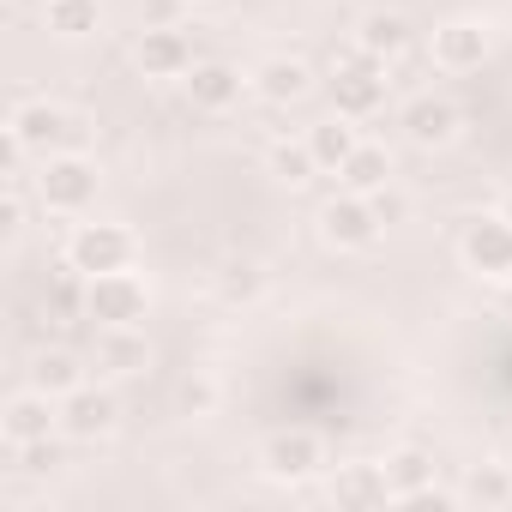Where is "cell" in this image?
Instances as JSON below:
<instances>
[{
    "instance_id": "1",
    "label": "cell",
    "mask_w": 512,
    "mask_h": 512,
    "mask_svg": "<svg viewBox=\"0 0 512 512\" xmlns=\"http://www.w3.org/2000/svg\"><path fill=\"white\" fill-rule=\"evenodd\" d=\"M7 133H13L31 157H55V151H85L91 121H85V115H73V109H61V103H49V97H31V103H19V109H13Z\"/></svg>"
},
{
    "instance_id": "2",
    "label": "cell",
    "mask_w": 512,
    "mask_h": 512,
    "mask_svg": "<svg viewBox=\"0 0 512 512\" xmlns=\"http://www.w3.org/2000/svg\"><path fill=\"white\" fill-rule=\"evenodd\" d=\"M97 181L103 175H97V163L85 151H55L37 169V205L55 211V217H85L91 199H97Z\"/></svg>"
},
{
    "instance_id": "3",
    "label": "cell",
    "mask_w": 512,
    "mask_h": 512,
    "mask_svg": "<svg viewBox=\"0 0 512 512\" xmlns=\"http://www.w3.org/2000/svg\"><path fill=\"white\" fill-rule=\"evenodd\" d=\"M458 260H464L476 278H488V284H512V217H506V211L470 217L464 235H458Z\"/></svg>"
},
{
    "instance_id": "4",
    "label": "cell",
    "mask_w": 512,
    "mask_h": 512,
    "mask_svg": "<svg viewBox=\"0 0 512 512\" xmlns=\"http://www.w3.org/2000/svg\"><path fill=\"white\" fill-rule=\"evenodd\" d=\"M151 314V284L127 266V272H97L85 290V320L97 326H139Z\"/></svg>"
},
{
    "instance_id": "5",
    "label": "cell",
    "mask_w": 512,
    "mask_h": 512,
    "mask_svg": "<svg viewBox=\"0 0 512 512\" xmlns=\"http://www.w3.org/2000/svg\"><path fill=\"white\" fill-rule=\"evenodd\" d=\"M133 253H139V241H133L127 223H73V235H67V266H79L85 278L127 272Z\"/></svg>"
},
{
    "instance_id": "6",
    "label": "cell",
    "mask_w": 512,
    "mask_h": 512,
    "mask_svg": "<svg viewBox=\"0 0 512 512\" xmlns=\"http://www.w3.org/2000/svg\"><path fill=\"white\" fill-rule=\"evenodd\" d=\"M386 61H374V55H344L338 67H332V109L338 115H350V121H362V115H374V109H386Z\"/></svg>"
},
{
    "instance_id": "7",
    "label": "cell",
    "mask_w": 512,
    "mask_h": 512,
    "mask_svg": "<svg viewBox=\"0 0 512 512\" xmlns=\"http://www.w3.org/2000/svg\"><path fill=\"white\" fill-rule=\"evenodd\" d=\"M380 235H386V223L374 217V199H362V193H332V199L320 205V241H326V247H338V253H368Z\"/></svg>"
},
{
    "instance_id": "8",
    "label": "cell",
    "mask_w": 512,
    "mask_h": 512,
    "mask_svg": "<svg viewBox=\"0 0 512 512\" xmlns=\"http://www.w3.org/2000/svg\"><path fill=\"white\" fill-rule=\"evenodd\" d=\"M260 470H266L272 482H284V488L314 482V476L326 470V440H320L314 428H278V434L260 446Z\"/></svg>"
},
{
    "instance_id": "9",
    "label": "cell",
    "mask_w": 512,
    "mask_h": 512,
    "mask_svg": "<svg viewBox=\"0 0 512 512\" xmlns=\"http://www.w3.org/2000/svg\"><path fill=\"white\" fill-rule=\"evenodd\" d=\"M49 434H61V398H49V392H37V386L13 392L7 410H0V440H7L13 452H25V446H37V440H49Z\"/></svg>"
},
{
    "instance_id": "10",
    "label": "cell",
    "mask_w": 512,
    "mask_h": 512,
    "mask_svg": "<svg viewBox=\"0 0 512 512\" xmlns=\"http://www.w3.org/2000/svg\"><path fill=\"white\" fill-rule=\"evenodd\" d=\"M398 127H404V139H410L416 151H440V145H452V139H458L464 115H458V103H452V97L422 91V97H410V103H404Z\"/></svg>"
},
{
    "instance_id": "11",
    "label": "cell",
    "mask_w": 512,
    "mask_h": 512,
    "mask_svg": "<svg viewBox=\"0 0 512 512\" xmlns=\"http://www.w3.org/2000/svg\"><path fill=\"white\" fill-rule=\"evenodd\" d=\"M115 422H121V404H115L109 386H91V380H85L79 392L61 398V434H67V440H109Z\"/></svg>"
},
{
    "instance_id": "12",
    "label": "cell",
    "mask_w": 512,
    "mask_h": 512,
    "mask_svg": "<svg viewBox=\"0 0 512 512\" xmlns=\"http://www.w3.org/2000/svg\"><path fill=\"white\" fill-rule=\"evenodd\" d=\"M133 67H139L145 79H187V73H193V43H187V31H175V25L139 31Z\"/></svg>"
},
{
    "instance_id": "13",
    "label": "cell",
    "mask_w": 512,
    "mask_h": 512,
    "mask_svg": "<svg viewBox=\"0 0 512 512\" xmlns=\"http://www.w3.org/2000/svg\"><path fill=\"white\" fill-rule=\"evenodd\" d=\"M91 368L103 380H133L151 368V338L139 326H97V350H91Z\"/></svg>"
},
{
    "instance_id": "14",
    "label": "cell",
    "mask_w": 512,
    "mask_h": 512,
    "mask_svg": "<svg viewBox=\"0 0 512 512\" xmlns=\"http://www.w3.org/2000/svg\"><path fill=\"white\" fill-rule=\"evenodd\" d=\"M181 85H187V103H193V109H205V115H229L253 79H241V67H229V61H193V73H187Z\"/></svg>"
},
{
    "instance_id": "15",
    "label": "cell",
    "mask_w": 512,
    "mask_h": 512,
    "mask_svg": "<svg viewBox=\"0 0 512 512\" xmlns=\"http://www.w3.org/2000/svg\"><path fill=\"white\" fill-rule=\"evenodd\" d=\"M488 61V31L476 19H446L434 31V67L440 73H476Z\"/></svg>"
},
{
    "instance_id": "16",
    "label": "cell",
    "mask_w": 512,
    "mask_h": 512,
    "mask_svg": "<svg viewBox=\"0 0 512 512\" xmlns=\"http://www.w3.org/2000/svg\"><path fill=\"white\" fill-rule=\"evenodd\" d=\"M326 494H332L338 512H374V506L392 500V482H386V464H338Z\"/></svg>"
},
{
    "instance_id": "17",
    "label": "cell",
    "mask_w": 512,
    "mask_h": 512,
    "mask_svg": "<svg viewBox=\"0 0 512 512\" xmlns=\"http://www.w3.org/2000/svg\"><path fill=\"white\" fill-rule=\"evenodd\" d=\"M308 91H314V73H308V61H296V55H272V61L253 67V97L272 103V109H290V103H302Z\"/></svg>"
},
{
    "instance_id": "18",
    "label": "cell",
    "mask_w": 512,
    "mask_h": 512,
    "mask_svg": "<svg viewBox=\"0 0 512 512\" xmlns=\"http://www.w3.org/2000/svg\"><path fill=\"white\" fill-rule=\"evenodd\" d=\"M434 452L428 446H398V452H386V482H392V500H422V494H434Z\"/></svg>"
},
{
    "instance_id": "19",
    "label": "cell",
    "mask_w": 512,
    "mask_h": 512,
    "mask_svg": "<svg viewBox=\"0 0 512 512\" xmlns=\"http://www.w3.org/2000/svg\"><path fill=\"white\" fill-rule=\"evenodd\" d=\"M452 500H458V506H476V512L512 506V464H470Z\"/></svg>"
},
{
    "instance_id": "20",
    "label": "cell",
    "mask_w": 512,
    "mask_h": 512,
    "mask_svg": "<svg viewBox=\"0 0 512 512\" xmlns=\"http://www.w3.org/2000/svg\"><path fill=\"white\" fill-rule=\"evenodd\" d=\"M356 49L362 55H374V61H398L404 49H410V19L404 13H368L362 25H356Z\"/></svg>"
},
{
    "instance_id": "21",
    "label": "cell",
    "mask_w": 512,
    "mask_h": 512,
    "mask_svg": "<svg viewBox=\"0 0 512 512\" xmlns=\"http://www.w3.org/2000/svg\"><path fill=\"white\" fill-rule=\"evenodd\" d=\"M338 187H344V193H362V199L380 193V187H392V151L362 139V145L350 151V163L338 169Z\"/></svg>"
},
{
    "instance_id": "22",
    "label": "cell",
    "mask_w": 512,
    "mask_h": 512,
    "mask_svg": "<svg viewBox=\"0 0 512 512\" xmlns=\"http://www.w3.org/2000/svg\"><path fill=\"white\" fill-rule=\"evenodd\" d=\"M308 145H314V163L338 175V169L350 163V151L362 145V133L350 127V115H338V109H332L326 121H314V127H308Z\"/></svg>"
},
{
    "instance_id": "23",
    "label": "cell",
    "mask_w": 512,
    "mask_h": 512,
    "mask_svg": "<svg viewBox=\"0 0 512 512\" xmlns=\"http://www.w3.org/2000/svg\"><path fill=\"white\" fill-rule=\"evenodd\" d=\"M31 386H37V392H49V398H67V392H79V386H85V362H79L73 350L49 344V350H37V362H31Z\"/></svg>"
},
{
    "instance_id": "24",
    "label": "cell",
    "mask_w": 512,
    "mask_h": 512,
    "mask_svg": "<svg viewBox=\"0 0 512 512\" xmlns=\"http://www.w3.org/2000/svg\"><path fill=\"white\" fill-rule=\"evenodd\" d=\"M266 169H272V181H284V187H308V181L320 175L308 139H272V145H266Z\"/></svg>"
},
{
    "instance_id": "25",
    "label": "cell",
    "mask_w": 512,
    "mask_h": 512,
    "mask_svg": "<svg viewBox=\"0 0 512 512\" xmlns=\"http://www.w3.org/2000/svg\"><path fill=\"white\" fill-rule=\"evenodd\" d=\"M266 284H272V278H266V266H260V260H247V253L217 272V296H223L229 308H253V302L266 296Z\"/></svg>"
},
{
    "instance_id": "26",
    "label": "cell",
    "mask_w": 512,
    "mask_h": 512,
    "mask_svg": "<svg viewBox=\"0 0 512 512\" xmlns=\"http://www.w3.org/2000/svg\"><path fill=\"white\" fill-rule=\"evenodd\" d=\"M43 25L55 37H67V43H79V37H91L103 25V7L97 0H43Z\"/></svg>"
},
{
    "instance_id": "27",
    "label": "cell",
    "mask_w": 512,
    "mask_h": 512,
    "mask_svg": "<svg viewBox=\"0 0 512 512\" xmlns=\"http://www.w3.org/2000/svg\"><path fill=\"white\" fill-rule=\"evenodd\" d=\"M175 404H181V416H211L217 410V380L211 374H187L175 386Z\"/></svg>"
},
{
    "instance_id": "28",
    "label": "cell",
    "mask_w": 512,
    "mask_h": 512,
    "mask_svg": "<svg viewBox=\"0 0 512 512\" xmlns=\"http://www.w3.org/2000/svg\"><path fill=\"white\" fill-rule=\"evenodd\" d=\"M368 199H374V217H380V223H404V217H410V199H404L398 187H380V193H368Z\"/></svg>"
},
{
    "instance_id": "29",
    "label": "cell",
    "mask_w": 512,
    "mask_h": 512,
    "mask_svg": "<svg viewBox=\"0 0 512 512\" xmlns=\"http://www.w3.org/2000/svg\"><path fill=\"white\" fill-rule=\"evenodd\" d=\"M55 464H61V446H55V434H49V440H37V446H25V470H31V476H49Z\"/></svg>"
},
{
    "instance_id": "30",
    "label": "cell",
    "mask_w": 512,
    "mask_h": 512,
    "mask_svg": "<svg viewBox=\"0 0 512 512\" xmlns=\"http://www.w3.org/2000/svg\"><path fill=\"white\" fill-rule=\"evenodd\" d=\"M0 229H7V235H19V229H25V193H19V181H7V205H0Z\"/></svg>"
},
{
    "instance_id": "31",
    "label": "cell",
    "mask_w": 512,
    "mask_h": 512,
    "mask_svg": "<svg viewBox=\"0 0 512 512\" xmlns=\"http://www.w3.org/2000/svg\"><path fill=\"white\" fill-rule=\"evenodd\" d=\"M500 314H506V320H512V284H506V290H500Z\"/></svg>"
},
{
    "instance_id": "32",
    "label": "cell",
    "mask_w": 512,
    "mask_h": 512,
    "mask_svg": "<svg viewBox=\"0 0 512 512\" xmlns=\"http://www.w3.org/2000/svg\"><path fill=\"white\" fill-rule=\"evenodd\" d=\"M500 211H506V217H512V193H506V199H500Z\"/></svg>"
}]
</instances>
